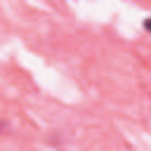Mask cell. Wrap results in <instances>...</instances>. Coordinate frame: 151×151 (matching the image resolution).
I'll return each mask as SVG.
<instances>
[{"label":"cell","mask_w":151,"mask_h":151,"mask_svg":"<svg viewBox=\"0 0 151 151\" xmlns=\"http://www.w3.org/2000/svg\"><path fill=\"white\" fill-rule=\"evenodd\" d=\"M144 31H151V17L144 19Z\"/></svg>","instance_id":"1"},{"label":"cell","mask_w":151,"mask_h":151,"mask_svg":"<svg viewBox=\"0 0 151 151\" xmlns=\"http://www.w3.org/2000/svg\"><path fill=\"white\" fill-rule=\"evenodd\" d=\"M0 130H5V123H2V120H0Z\"/></svg>","instance_id":"2"}]
</instances>
